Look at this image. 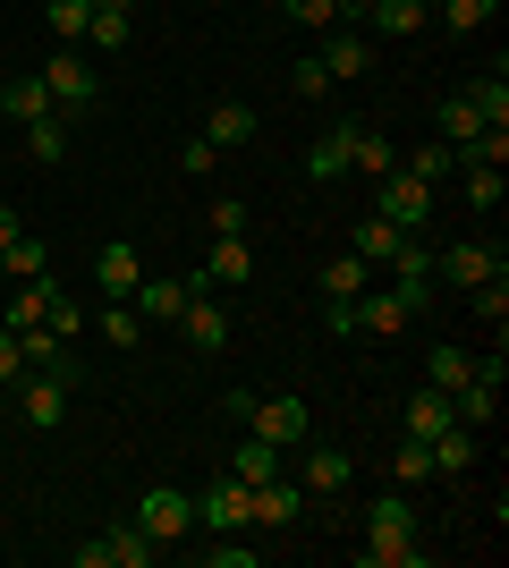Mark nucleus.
Returning a JSON list of instances; mask_svg holds the SVG:
<instances>
[{
    "label": "nucleus",
    "mask_w": 509,
    "mask_h": 568,
    "mask_svg": "<svg viewBox=\"0 0 509 568\" xmlns=\"http://www.w3.org/2000/svg\"><path fill=\"white\" fill-rule=\"evenodd\" d=\"M195 526H213V535H246V484H238V475H213V484L195 493Z\"/></svg>",
    "instance_id": "obj_9"
},
{
    "label": "nucleus",
    "mask_w": 509,
    "mask_h": 568,
    "mask_svg": "<svg viewBox=\"0 0 509 568\" xmlns=\"http://www.w3.org/2000/svg\"><path fill=\"white\" fill-rule=\"evenodd\" d=\"M255 560H264L255 544H221V535L204 544V568H255Z\"/></svg>",
    "instance_id": "obj_47"
},
{
    "label": "nucleus",
    "mask_w": 509,
    "mask_h": 568,
    "mask_svg": "<svg viewBox=\"0 0 509 568\" xmlns=\"http://www.w3.org/2000/svg\"><path fill=\"white\" fill-rule=\"evenodd\" d=\"M281 467H289V450H272L264 433H246L238 450L221 458V475H238V484H264V475H281Z\"/></svg>",
    "instance_id": "obj_21"
},
{
    "label": "nucleus",
    "mask_w": 509,
    "mask_h": 568,
    "mask_svg": "<svg viewBox=\"0 0 509 568\" xmlns=\"http://www.w3.org/2000/svg\"><path fill=\"white\" fill-rule=\"evenodd\" d=\"M467 306H476V323H492V332H501V323H509V272L476 281V288H467Z\"/></svg>",
    "instance_id": "obj_38"
},
{
    "label": "nucleus",
    "mask_w": 509,
    "mask_h": 568,
    "mask_svg": "<svg viewBox=\"0 0 509 568\" xmlns=\"http://www.w3.org/2000/svg\"><path fill=\"white\" fill-rule=\"evenodd\" d=\"M18 374H26V348H18V332L0 323V390H18Z\"/></svg>",
    "instance_id": "obj_50"
},
{
    "label": "nucleus",
    "mask_w": 509,
    "mask_h": 568,
    "mask_svg": "<svg viewBox=\"0 0 509 568\" xmlns=\"http://www.w3.org/2000/svg\"><path fill=\"white\" fill-rule=\"evenodd\" d=\"M492 272H509V255H501V246H485V237H467V246L434 255V281H450V288H476V281H492Z\"/></svg>",
    "instance_id": "obj_10"
},
{
    "label": "nucleus",
    "mask_w": 509,
    "mask_h": 568,
    "mask_svg": "<svg viewBox=\"0 0 509 568\" xmlns=\"http://www.w3.org/2000/svg\"><path fill=\"white\" fill-rule=\"evenodd\" d=\"M0 246H18V204H0Z\"/></svg>",
    "instance_id": "obj_51"
},
{
    "label": "nucleus",
    "mask_w": 509,
    "mask_h": 568,
    "mask_svg": "<svg viewBox=\"0 0 509 568\" xmlns=\"http://www.w3.org/2000/svg\"><path fill=\"white\" fill-rule=\"evenodd\" d=\"M289 94H297V102H323V94H332V69H323V51H297V60H289Z\"/></svg>",
    "instance_id": "obj_36"
},
{
    "label": "nucleus",
    "mask_w": 509,
    "mask_h": 568,
    "mask_svg": "<svg viewBox=\"0 0 509 568\" xmlns=\"http://www.w3.org/2000/svg\"><path fill=\"white\" fill-rule=\"evenodd\" d=\"M204 136L213 144H246L255 136V111H246V102H213V111H204Z\"/></svg>",
    "instance_id": "obj_30"
},
{
    "label": "nucleus",
    "mask_w": 509,
    "mask_h": 568,
    "mask_svg": "<svg viewBox=\"0 0 509 568\" xmlns=\"http://www.w3.org/2000/svg\"><path fill=\"white\" fill-rule=\"evenodd\" d=\"M255 281V246L246 237H213V255H204V288H238Z\"/></svg>",
    "instance_id": "obj_19"
},
{
    "label": "nucleus",
    "mask_w": 509,
    "mask_h": 568,
    "mask_svg": "<svg viewBox=\"0 0 509 568\" xmlns=\"http://www.w3.org/2000/svg\"><path fill=\"white\" fill-rule=\"evenodd\" d=\"M51 297H60V281H9V314H0V323H9V332H43V314H51Z\"/></svg>",
    "instance_id": "obj_17"
},
{
    "label": "nucleus",
    "mask_w": 509,
    "mask_h": 568,
    "mask_svg": "<svg viewBox=\"0 0 509 568\" xmlns=\"http://www.w3.org/2000/svg\"><path fill=\"white\" fill-rule=\"evenodd\" d=\"M69 390H77V365H69V356H60V365H26V374H18V416L34 433L69 425Z\"/></svg>",
    "instance_id": "obj_2"
},
{
    "label": "nucleus",
    "mask_w": 509,
    "mask_h": 568,
    "mask_svg": "<svg viewBox=\"0 0 509 568\" xmlns=\"http://www.w3.org/2000/svg\"><path fill=\"white\" fill-rule=\"evenodd\" d=\"M0 272H9V281H43V272H51V246L34 230H18V246H0Z\"/></svg>",
    "instance_id": "obj_27"
},
{
    "label": "nucleus",
    "mask_w": 509,
    "mask_h": 568,
    "mask_svg": "<svg viewBox=\"0 0 509 568\" xmlns=\"http://www.w3.org/2000/svg\"><path fill=\"white\" fill-rule=\"evenodd\" d=\"M390 484H399V493L434 484V450H425V442H399V450H390Z\"/></svg>",
    "instance_id": "obj_33"
},
{
    "label": "nucleus",
    "mask_w": 509,
    "mask_h": 568,
    "mask_svg": "<svg viewBox=\"0 0 509 568\" xmlns=\"http://www.w3.org/2000/svg\"><path fill=\"white\" fill-rule=\"evenodd\" d=\"M102 339H111V348H136V339H145V314L128 306V297H111V306H102V323H94Z\"/></svg>",
    "instance_id": "obj_32"
},
{
    "label": "nucleus",
    "mask_w": 509,
    "mask_h": 568,
    "mask_svg": "<svg viewBox=\"0 0 509 568\" xmlns=\"http://www.w3.org/2000/svg\"><path fill=\"white\" fill-rule=\"evenodd\" d=\"M374 34H425V0H374Z\"/></svg>",
    "instance_id": "obj_31"
},
{
    "label": "nucleus",
    "mask_w": 509,
    "mask_h": 568,
    "mask_svg": "<svg viewBox=\"0 0 509 568\" xmlns=\"http://www.w3.org/2000/svg\"><path fill=\"white\" fill-rule=\"evenodd\" d=\"M153 551H162V544H153L145 526L120 518V526H102L94 544H77V568H153Z\"/></svg>",
    "instance_id": "obj_4"
},
{
    "label": "nucleus",
    "mask_w": 509,
    "mask_h": 568,
    "mask_svg": "<svg viewBox=\"0 0 509 568\" xmlns=\"http://www.w3.org/2000/svg\"><path fill=\"white\" fill-rule=\"evenodd\" d=\"M0 111L18 119V128H34V119H51L60 102H51V85H43V77L26 69V77H9V85H0Z\"/></svg>",
    "instance_id": "obj_20"
},
{
    "label": "nucleus",
    "mask_w": 509,
    "mask_h": 568,
    "mask_svg": "<svg viewBox=\"0 0 509 568\" xmlns=\"http://www.w3.org/2000/svg\"><path fill=\"white\" fill-rule=\"evenodd\" d=\"M416 314H408V297L399 288H357V339H399Z\"/></svg>",
    "instance_id": "obj_12"
},
{
    "label": "nucleus",
    "mask_w": 509,
    "mask_h": 568,
    "mask_svg": "<svg viewBox=\"0 0 509 568\" xmlns=\"http://www.w3.org/2000/svg\"><path fill=\"white\" fill-rule=\"evenodd\" d=\"M365 568H425V544L416 535H399V544H357Z\"/></svg>",
    "instance_id": "obj_41"
},
{
    "label": "nucleus",
    "mask_w": 509,
    "mask_h": 568,
    "mask_svg": "<svg viewBox=\"0 0 509 568\" xmlns=\"http://www.w3.org/2000/svg\"><path fill=\"white\" fill-rule=\"evenodd\" d=\"M213 162H221L213 136H187V144H179V170H187V179H213Z\"/></svg>",
    "instance_id": "obj_45"
},
{
    "label": "nucleus",
    "mask_w": 509,
    "mask_h": 568,
    "mask_svg": "<svg viewBox=\"0 0 509 568\" xmlns=\"http://www.w3.org/2000/svg\"><path fill=\"white\" fill-rule=\"evenodd\" d=\"M179 332H187V348H221V339H230V306H221L213 288H195L187 314H179Z\"/></svg>",
    "instance_id": "obj_18"
},
{
    "label": "nucleus",
    "mask_w": 509,
    "mask_h": 568,
    "mask_svg": "<svg viewBox=\"0 0 509 568\" xmlns=\"http://www.w3.org/2000/svg\"><path fill=\"white\" fill-rule=\"evenodd\" d=\"M425 9H434V0H425Z\"/></svg>",
    "instance_id": "obj_53"
},
{
    "label": "nucleus",
    "mask_w": 509,
    "mask_h": 568,
    "mask_svg": "<svg viewBox=\"0 0 509 568\" xmlns=\"http://www.w3.org/2000/svg\"><path fill=\"white\" fill-rule=\"evenodd\" d=\"M43 332L60 339V348H69V339H85V306H77V297H51V314H43Z\"/></svg>",
    "instance_id": "obj_44"
},
{
    "label": "nucleus",
    "mask_w": 509,
    "mask_h": 568,
    "mask_svg": "<svg viewBox=\"0 0 509 568\" xmlns=\"http://www.w3.org/2000/svg\"><path fill=\"white\" fill-rule=\"evenodd\" d=\"M315 281H323V297H357V288L374 281V263H357V255H339V263H323Z\"/></svg>",
    "instance_id": "obj_40"
},
{
    "label": "nucleus",
    "mask_w": 509,
    "mask_h": 568,
    "mask_svg": "<svg viewBox=\"0 0 509 568\" xmlns=\"http://www.w3.org/2000/svg\"><path fill=\"white\" fill-rule=\"evenodd\" d=\"M230 416H246V433H264L272 450H297L306 433H315V407L297 399V390H281V399H255V390H230Z\"/></svg>",
    "instance_id": "obj_1"
},
{
    "label": "nucleus",
    "mask_w": 509,
    "mask_h": 568,
    "mask_svg": "<svg viewBox=\"0 0 509 568\" xmlns=\"http://www.w3.org/2000/svg\"><path fill=\"white\" fill-rule=\"evenodd\" d=\"M348 170L383 179V170H399V144H390V136H374V128H357V153H348Z\"/></svg>",
    "instance_id": "obj_37"
},
{
    "label": "nucleus",
    "mask_w": 509,
    "mask_h": 568,
    "mask_svg": "<svg viewBox=\"0 0 509 568\" xmlns=\"http://www.w3.org/2000/svg\"><path fill=\"white\" fill-rule=\"evenodd\" d=\"M26 136V153H34V162H60V153H69V111H51V119H34V128H18Z\"/></svg>",
    "instance_id": "obj_28"
},
{
    "label": "nucleus",
    "mask_w": 509,
    "mask_h": 568,
    "mask_svg": "<svg viewBox=\"0 0 509 568\" xmlns=\"http://www.w3.org/2000/svg\"><path fill=\"white\" fill-rule=\"evenodd\" d=\"M323 332H332V339H357V297H323Z\"/></svg>",
    "instance_id": "obj_48"
},
{
    "label": "nucleus",
    "mask_w": 509,
    "mask_h": 568,
    "mask_svg": "<svg viewBox=\"0 0 509 568\" xmlns=\"http://www.w3.org/2000/svg\"><path fill=\"white\" fill-rule=\"evenodd\" d=\"M128 34H136L128 9H94V18H85V43H94V51H128Z\"/></svg>",
    "instance_id": "obj_39"
},
{
    "label": "nucleus",
    "mask_w": 509,
    "mask_h": 568,
    "mask_svg": "<svg viewBox=\"0 0 509 568\" xmlns=\"http://www.w3.org/2000/svg\"><path fill=\"white\" fill-rule=\"evenodd\" d=\"M136 281H145V255H136L128 237H111V246L94 255V288H102V297H128Z\"/></svg>",
    "instance_id": "obj_16"
},
{
    "label": "nucleus",
    "mask_w": 509,
    "mask_h": 568,
    "mask_svg": "<svg viewBox=\"0 0 509 568\" xmlns=\"http://www.w3.org/2000/svg\"><path fill=\"white\" fill-rule=\"evenodd\" d=\"M34 77L51 85V102H60L69 119H77V111H94V102H102V77L85 69V51H77V43H60V51H51V60H43Z\"/></svg>",
    "instance_id": "obj_3"
},
{
    "label": "nucleus",
    "mask_w": 509,
    "mask_h": 568,
    "mask_svg": "<svg viewBox=\"0 0 509 568\" xmlns=\"http://www.w3.org/2000/svg\"><path fill=\"white\" fill-rule=\"evenodd\" d=\"M467 374H476V356H467V348H450V339H441V348L425 356V382H434V390H459Z\"/></svg>",
    "instance_id": "obj_35"
},
{
    "label": "nucleus",
    "mask_w": 509,
    "mask_h": 568,
    "mask_svg": "<svg viewBox=\"0 0 509 568\" xmlns=\"http://www.w3.org/2000/svg\"><path fill=\"white\" fill-rule=\"evenodd\" d=\"M348 475H357V458L348 450H332V442H323V450H306V467H297V484H306V493H348Z\"/></svg>",
    "instance_id": "obj_22"
},
{
    "label": "nucleus",
    "mask_w": 509,
    "mask_h": 568,
    "mask_svg": "<svg viewBox=\"0 0 509 568\" xmlns=\"http://www.w3.org/2000/svg\"><path fill=\"white\" fill-rule=\"evenodd\" d=\"M94 9H128V0H94Z\"/></svg>",
    "instance_id": "obj_52"
},
{
    "label": "nucleus",
    "mask_w": 509,
    "mask_h": 568,
    "mask_svg": "<svg viewBox=\"0 0 509 568\" xmlns=\"http://www.w3.org/2000/svg\"><path fill=\"white\" fill-rule=\"evenodd\" d=\"M213 237H246V204L238 195H213Z\"/></svg>",
    "instance_id": "obj_49"
},
{
    "label": "nucleus",
    "mask_w": 509,
    "mask_h": 568,
    "mask_svg": "<svg viewBox=\"0 0 509 568\" xmlns=\"http://www.w3.org/2000/svg\"><path fill=\"white\" fill-rule=\"evenodd\" d=\"M348 153H357V119H332V128L306 144V179H323V187L348 179Z\"/></svg>",
    "instance_id": "obj_13"
},
{
    "label": "nucleus",
    "mask_w": 509,
    "mask_h": 568,
    "mask_svg": "<svg viewBox=\"0 0 509 568\" xmlns=\"http://www.w3.org/2000/svg\"><path fill=\"white\" fill-rule=\"evenodd\" d=\"M297 518H306V484H289V475L246 484V526H297Z\"/></svg>",
    "instance_id": "obj_8"
},
{
    "label": "nucleus",
    "mask_w": 509,
    "mask_h": 568,
    "mask_svg": "<svg viewBox=\"0 0 509 568\" xmlns=\"http://www.w3.org/2000/svg\"><path fill=\"white\" fill-rule=\"evenodd\" d=\"M441 9V26H450V34H476V26H492V9H501V0H434Z\"/></svg>",
    "instance_id": "obj_43"
},
{
    "label": "nucleus",
    "mask_w": 509,
    "mask_h": 568,
    "mask_svg": "<svg viewBox=\"0 0 509 568\" xmlns=\"http://www.w3.org/2000/svg\"><path fill=\"white\" fill-rule=\"evenodd\" d=\"M85 18H94V0H51L43 9V26L60 34V43H85Z\"/></svg>",
    "instance_id": "obj_42"
},
{
    "label": "nucleus",
    "mask_w": 509,
    "mask_h": 568,
    "mask_svg": "<svg viewBox=\"0 0 509 568\" xmlns=\"http://www.w3.org/2000/svg\"><path fill=\"white\" fill-rule=\"evenodd\" d=\"M323 69H332V85L339 77H365L374 69V43H365L357 26H323Z\"/></svg>",
    "instance_id": "obj_15"
},
{
    "label": "nucleus",
    "mask_w": 509,
    "mask_h": 568,
    "mask_svg": "<svg viewBox=\"0 0 509 568\" xmlns=\"http://www.w3.org/2000/svg\"><path fill=\"white\" fill-rule=\"evenodd\" d=\"M459 94L476 102V119H485V128H509V69H501V60H492L476 85H459Z\"/></svg>",
    "instance_id": "obj_23"
},
{
    "label": "nucleus",
    "mask_w": 509,
    "mask_h": 568,
    "mask_svg": "<svg viewBox=\"0 0 509 568\" xmlns=\"http://www.w3.org/2000/svg\"><path fill=\"white\" fill-rule=\"evenodd\" d=\"M390 288H399V297H408V314H425L434 306V255H425V237H408V246H399V255H390Z\"/></svg>",
    "instance_id": "obj_11"
},
{
    "label": "nucleus",
    "mask_w": 509,
    "mask_h": 568,
    "mask_svg": "<svg viewBox=\"0 0 509 568\" xmlns=\"http://www.w3.org/2000/svg\"><path fill=\"white\" fill-rule=\"evenodd\" d=\"M374 213L383 221H399V230H425V213H434V187L425 179H408V170H383V187H374Z\"/></svg>",
    "instance_id": "obj_7"
},
{
    "label": "nucleus",
    "mask_w": 509,
    "mask_h": 568,
    "mask_svg": "<svg viewBox=\"0 0 509 568\" xmlns=\"http://www.w3.org/2000/svg\"><path fill=\"white\" fill-rule=\"evenodd\" d=\"M195 288H204V272H170V281H153V272H145V281L128 288V306L145 314V332H153V323H179V314H187Z\"/></svg>",
    "instance_id": "obj_6"
},
{
    "label": "nucleus",
    "mask_w": 509,
    "mask_h": 568,
    "mask_svg": "<svg viewBox=\"0 0 509 568\" xmlns=\"http://www.w3.org/2000/svg\"><path fill=\"white\" fill-rule=\"evenodd\" d=\"M459 195H467V213H492V204H501V170L492 162H459Z\"/></svg>",
    "instance_id": "obj_29"
},
{
    "label": "nucleus",
    "mask_w": 509,
    "mask_h": 568,
    "mask_svg": "<svg viewBox=\"0 0 509 568\" xmlns=\"http://www.w3.org/2000/svg\"><path fill=\"white\" fill-rule=\"evenodd\" d=\"M399 535H416V500L390 484V493L365 500V544H399Z\"/></svg>",
    "instance_id": "obj_14"
},
{
    "label": "nucleus",
    "mask_w": 509,
    "mask_h": 568,
    "mask_svg": "<svg viewBox=\"0 0 509 568\" xmlns=\"http://www.w3.org/2000/svg\"><path fill=\"white\" fill-rule=\"evenodd\" d=\"M441 425H459V416H450V390L416 382V399H408V442H434Z\"/></svg>",
    "instance_id": "obj_24"
},
{
    "label": "nucleus",
    "mask_w": 509,
    "mask_h": 568,
    "mask_svg": "<svg viewBox=\"0 0 509 568\" xmlns=\"http://www.w3.org/2000/svg\"><path fill=\"white\" fill-rule=\"evenodd\" d=\"M399 246H408V230H399V221L365 213V221H357V246H348V255H357V263H390Z\"/></svg>",
    "instance_id": "obj_26"
},
{
    "label": "nucleus",
    "mask_w": 509,
    "mask_h": 568,
    "mask_svg": "<svg viewBox=\"0 0 509 568\" xmlns=\"http://www.w3.org/2000/svg\"><path fill=\"white\" fill-rule=\"evenodd\" d=\"M434 128H441V144H450V153H467V144L485 136V119H476V102H467V94H441Z\"/></svg>",
    "instance_id": "obj_25"
},
{
    "label": "nucleus",
    "mask_w": 509,
    "mask_h": 568,
    "mask_svg": "<svg viewBox=\"0 0 509 568\" xmlns=\"http://www.w3.org/2000/svg\"><path fill=\"white\" fill-rule=\"evenodd\" d=\"M136 526H145L153 544H187V535H195V493H179V484H153V493L136 500Z\"/></svg>",
    "instance_id": "obj_5"
},
{
    "label": "nucleus",
    "mask_w": 509,
    "mask_h": 568,
    "mask_svg": "<svg viewBox=\"0 0 509 568\" xmlns=\"http://www.w3.org/2000/svg\"><path fill=\"white\" fill-rule=\"evenodd\" d=\"M399 170H408V179H425V187H441V179H450V170H459V153H450V144H416V153H408V162H399Z\"/></svg>",
    "instance_id": "obj_34"
},
{
    "label": "nucleus",
    "mask_w": 509,
    "mask_h": 568,
    "mask_svg": "<svg viewBox=\"0 0 509 568\" xmlns=\"http://www.w3.org/2000/svg\"><path fill=\"white\" fill-rule=\"evenodd\" d=\"M281 9H289V26H339V0H281Z\"/></svg>",
    "instance_id": "obj_46"
}]
</instances>
